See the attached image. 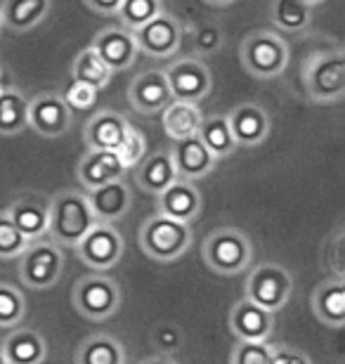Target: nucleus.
<instances>
[{
    "label": "nucleus",
    "instance_id": "11",
    "mask_svg": "<svg viewBox=\"0 0 345 364\" xmlns=\"http://www.w3.org/2000/svg\"><path fill=\"white\" fill-rule=\"evenodd\" d=\"M164 74H166L173 100L196 102V105H199L211 92V85H213L211 69L199 57H180V60H175Z\"/></svg>",
    "mask_w": 345,
    "mask_h": 364
},
{
    "label": "nucleus",
    "instance_id": "2",
    "mask_svg": "<svg viewBox=\"0 0 345 364\" xmlns=\"http://www.w3.org/2000/svg\"><path fill=\"white\" fill-rule=\"evenodd\" d=\"M192 246V228L189 223L175 220L164 213L147 218L139 228V249L152 260L159 263H171L182 258Z\"/></svg>",
    "mask_w": 345,
    "mask_h": 364
},
{
    "label": "nucleus",
    "instance_id": "14",
    "mask_svg": "<svg viewBox=\"0 0 345 364\" xmlns=\"http://www.w3.org/2000/svg\"><path fill=\"white\" fill-rule=\"evenodd\" d=\"M227 123H230L237 147H258V144L267 140L270 130H272L270 114L260 105H255V102L237 105L227 114Z\"/></svg>",
    "mask_w": 345,
    "mask_h": 364
},
{
    "label": "nucleus",
    "instance_id": "15",
    "mask_svg": "<svg viewBox=\"0 0 345 364\" xmlns=\"http://www.w3.org/2000/svg\"><path fill=\"white\" fill-rule=\"evenodd\" d=\"M85 196L95 218L102 223H119L133 208V189L128 187V182L123 178L85 189Z\"/></svg>",
    "mask_w": 345,
    "mask_h": 364
},
{
    "label": "nucleus",
    "instance_id": "26",
    "mask_svg": "<svg viewBox=\"0 0 345 364\" xmlns=\"http://www.w3.org/2000/svg\"><path fill=\"white\" fill-rule=\"evenodd\" d=\"M50 10H53V0H5L0 5V17L5 28L24 33L43 24Z\"/></svg>",
    "mask_w": 345,
    "mask_h": 364
},
{
    "label": "nucleus",
    "instance_id": "39",
    "mask_svg": "<svg viewBox=\"0 0 345 364\" xmlns=\"http://www.w3.org/2000/svg\"><path fill=\"white\" fill-rule=\"evenodd\" d=\"M97 88L90 83H83V81H71L69 88L64 90V102H67V107L71 112H87V109H92L97 105Z\"/></svg>",
    "mask_w": 345,
    "mask_h": 364
},
{
    "label": "nucleus",
    "instance_id": "16",
    "mask_svg": "<svg viewBox=\"0 0 345 364\" xmlns=\"http://www.w3.org/2000/svg\"><path fill=\"white\" fill-rule=\"evenodd\" d=\"M171 156L175 164V173L178 178L185 180H201L213 173L218 159L211 154L208 147L199 140V135H189L173 140L171 144Z\"/></svg>",
    "mask_w": 345,
    "mask_h": 364
},
{
    "label": "nucleus",
    "instance_id": "22",
    "mask_svg": "<svg viewBox=\"0 0 345 364\" xmlns=\"http://www.w3.org/2000/svg\"><path fill=\"white\" fill-rule=\"evenodd\" d=\"M5 364H38L48 358V343L31 326H14L0 346Z\"/></svg>",
    "mask_w": 345,
    "mask_h": 364
},
{
    "label": "nucleus",
    "instance_id": "29",
    "mask_svg": "<svg viewBox=\"0 0 345 364\" xmlns=\"http://www.w3.org/2000/svg\"><path fill=\"white\" fill-rule=\"evenodd\" d=\"M196 135H199V140L206 144L208 151L218 159V161L220 159L232 156L234 149H237V142H234V137H232L230 123H227V114L203 116L199 133Z\"/></svg>",
    "mask_w": 345,
    "mask_h": 364
},
{
    "label": "nucleus",
    "instance_id": "20",
    "mask_svg": "<svg viewBox=\"0 0 345 364\" xmlns=\"http://www.w3.org/2000/svg\"><path fill=\"white\" fill-rule=\"evenodd\" d=\"M7 215L17 225L19 232L28 242L48 235V220H50V199L43 194L26 192L19 199H14L7 208Z\"/></svg>",
    "mask_w": 345,
    "mask_h": 364
},
{
    "label": "nucleus",
    "instance_id": "32",
    "mask_svg": "<svg viewBox=\"0 0 345 364\" xmlns=\"http://www.w3.org/2000/svg\"><path fill=\"white\" fill-rule=\"evenodd\" d=\"M71 74H73V81H83V83H90L95 85L97 90L107 88L114 78V71L107 67V62L95 53L92 46H87L85 50H80L78 57L73 60V67H71Z\"/></svg>",
    "mask_w": 345,
    "mask_h": 364
},
{
    "label": "nucleus",
    "instance_id": "7",
    "mask_svg": "<svg viewBox=\"0 0 345 364\" xmlns=\"http://www.w3.org/2000/svg\"><path fill=\"white\" fill-rule=\"evenodd\" d=\"M121 301L123 294L119 282L102 272L80 277L71 291V303L76 312L92 322H105V319L114 317L121 308Z\"/></svg>",
    "mask_w": 345,
    "mask_h": 364
},
{
    "label": "nucleus",
    "instance_id": "31",
    "mask_svg": "<svg viewBox=\"0 0 345 364\" xmlns=\"http://www.w3.org/2000/svg\"><path fill=\"white\" fill-rule=\"evenodd\" d=\"M28 128V100L17 88H0V135L14 137Z\"/></svg>",
    "mask_w": 345,
    "mask_h": 364
},
{
    "label": "nucleus",
    "instance_id": "21",
    "mask_svg": "<svg viewBox=\"0 0 345 364\" xmlns=\"http://www.w3.org/2000/svg\"><path fill=\"white\" fill-rule=\"evenodd\" d=\"M126 166L114 149H87L85 156L78 161V182L83 189H92L105 185L109 180H119L126 176Z\"/></svg>",
    "mask_w": 345,
    "mask_h": 364
},
{
    "label": "nucleus",
    "instance_id": "18",
    "mask_svg": "<svg viewBox=\"0 0 345 364\" xmlns=\"http://www.w3.org/2000/svg\"><path fill=\"white\" fill-rule=\"evenodd\" d=\"M156 210L182 223L196 220V215L201 213L199 187L194 185V180L175 178L164 192L156 194Z\"/></svg>",
    "mask_w": 345,
    "mask_h": 364
},
{
    "label": "nucleus",
    "instance_id": "40",
    "mask_svg": "<svg viewBox=\"0 0 345 364\" xmlns=\"http://www.w3.org/2000/svg\"><path fill=\"white\" fill-rule=\"evenodd\" d=\"M182 341H185V336H182V329H180V326L171 324V322L159 324L156 329L152 331V343H154V348H156L159 353L175 355V350H180V348H182Z\"/></svg>",
    "mask_w": 345,
    "mask_h": 364
},
{
    "label": "nucleus",
    "instance_id": "5",
    "mask_svg": "<svg viewBox=\"0 0 345 364\" xmlns=\"http://www.w3.org/2000/svg\"><path fill=\"white\" fill-rule=\"evenodd\" d=\"M19 282L31 291H48L62 279L64 251L53 239H31L19 253Z\"/></svg>",
    "mask_w": 345,
    "mask_h": 364
},
{
    "label": "nucleus",
    "instance_id": "44",
    "mask_svg": "<svg viewBox=\"0 0 345 364\" xmlns=\"http://www.w3.org/2000/svg\"><path fill=\"white\" fill-rule=\"evenodd\" d=\"M303 3H307V5H310V7H317V5H322V3H324V0H303Z\"/></svg>",
    "mask_w": 345,
    "mask_h": 364
},
{
    "label": "nucleus",
    "instance_id": "27",
    "mask_svg": "<svg viewBox=\"0 0 345 364\" xmlns=\"http://www.w3.org/2000/svg\"><path fill=\"white\" fill-rule=\"evenodd\" d=\"M161 114H164V130L171 140L196 135L203 119V112L196 102H182V100H171Z\"/></svg>",
    "mask_w": 345,
    "mask_h": 364
},
{
    "label": "nucleus",
    "instance_id": "25",
    "mask_svg": "<svg viewBox=\"0 0 345 364\" xmlns=\"http://www.w3.org/2000/svg\"><path fill=\"white\" fill-rule=\"evenodd\" d=\"M312 310L322 324L341 329L345 324V284L341 277L322 282L312 294Z\"/></svg>",
    "mask_w": 345,
    "mask_h": 364
},
{
    "label": "nucleus",
    "instance_id": "6",
    "mask_svg": "<svg viewBox=\"0 0 345 364\" xmlns=\"http://www.w3.org/2000/svg\"><path fill=\"white\" fill-rule=\"evenodd\" d=\"M239 57L253 78L267 81V78H277L286 69L291 50L289 43L275 31H253L241 41Z\"/></svg>",
    "mask_w": 345,
    "mask_h": 364
},
{
    "label": "nucleus",
    "instance_id": "4",
    "mask_svg": "<svg viewBox=\"0 0 345 364\" xmlns=\"http://www.w3.org/2000/svg\"><path fill=\"white\" fill-rule=\"evenodd\" d=\"M303 85L307 97L317 105H336L345 95V57L341 48L322 50L305 60Z\"/></svg>",
    "mask_w": 345,
    "mask_h": 364
},
{
    "label": "nucleus",
    "instance_id": "9",
    "mask_svg": "<svg viewBox=\"0 0 345 364\" xmlns=\"http://www.w3.org/2000/svg\"><path fill=\"white\" fill-rule=\"evenodd\" d=\"M76 256L83 265H87L90 270H112L114 265H119V260L123 258V237L121 232L114 228V223H102L97 220L90 230L80 237V242L73 246Z\"/></svg>",
    "mask_w": 345,
    "mask_h": 364
},
{
    "label": "nucleus",
    "instance_id": "34",
    "mask_svg": "<svg viewBox=\"0 0 345 364\" xmlns=\"http://www.w3.org/2000/svg\"><path fill=\"white\" fill-rule=\"evenodd\" d=\"M26 317L24 294L12 284L0 282V329H12Z\"/></svg>",
    "mask_w": 345,
    "mask_h": 364
},
{
    "label": "nucleus",
    "instance_id": "13",
    "mask_svg": "<svg viewBox=\"0 0 345 364\" xmlns=\"http://www.w3.org/2000/svg\"><path fill=\"white\" fill-rule=\"evenodd\" d=\"M92 50L97 53L102 60L107 62V67L114 71H126L135 64L139 48L135 43V36L130 28L116 24L107 26L92 38Z\"/></svg>",
    "mask_w": 345,
    "mask_h": 364
},
{
    "label": "nucleus",
    "instance_id": "36",
    "mask_svg": "<svg viewBox=\"0 0 345 364\" xmlns=\"http://www.w3.org/2000/svg\"><path fill=\"white\" fill-rule=\"evenodd\" d=\"M28 239L21 235L7 210H0V258H17L21 251L26 249Z\"/></svg>",
    "mask_w": 345,
    "mask_h": 364
},
{
    "label": "nucleus",
    "instance_id": "12",
    "mask_svg": "<svg viewBox=\"0 0 345 364\" xmlns=\"http://www.w3.org/2000/svg\"><path fill=\"white\" fill-rule=\"evenodd\" d=\"M73 121V112L67 107L62 95L57 92H41L28 100V128L36 133L55 140L69 133Z\"/></svg>",
    "mask_w": 345,
    "mask_h": 364
},
{
    "label": "nucleus",
    "instance_id": "23",
    "mask_svg": "<svg viewBox=\"0 0 345 364\" xmlns=\"http://www.w3.org/2000/svg\"><path fill=\"white\" fill-rule=\"evenodd\" d=\"M178 178L171 149H159L154 154H144L142 161L135 166V182L147 194H161L171 182Z\"/></svg>",
    "mask_w": 345,
    "mask_h": 364
},
{
    "label": "nucleus",
    "instance_id": "28",
    "mask_svg": "<svg viewBox=\"0 0 345 364\" xmlns=\"http://www.w3.org/2000/svg\"><path fill=\"white\" fill-rule=\"evenodd\" d=\"M73 360L78 364H123L128 358L119 338L109 333H92L76 348Z\"/></svg>",
    "mask_w": 345,
    "mask_h": 364
},
{
    "label": "nucleus",
    "instance_id": "8",
    "mask_svg": "<svg viewBox=\"0 0 345 364\" xmlns=\"http://www.w3.org/2000/svg\"><path fill=\"white\" fill-rule=\"evenodd\" d=\"M293 294V277L279 263H260L246 277V296L270 312L284 310Z\"/></svg>",
    "mask_w": 345,
    "mask_h": 364
},
{
    "label": "nucleus",
    "instance_id": "17",
    "mask_svg": "<svg viewBox=\"0 0 345 364\" xmlns=\"http://www.w3.org/2000/svg\"><path fill=\"white\" fill-rule=\"evenodd\" d=\"M171 100H173V95H171V88H168L166 74L159 69L139 74L137 78H133V83H130V88H128L130 107H133L137 114H144V116L161 114Z\"/></svg>",
    "mask_w": 345,
    "mask_h": 364
},
{
    "label": "nucleus",
    "instance_id": "45",
    "mask_svg": "<svg viewBox=\"0 0 345 364\" xmlns=\"http://www.w3.org/2000/svg\"><path fill=\"white\" fill-rule=\"evenodd\" d=\"M0 364H5V358H3V353H0Z\"/></svg>",
    "mask_w": 345,
    "mask_h": 364
},
{
    "label": "nucleus",
    "instance_id": "41",
    "mask_svg": "<svg viewBox=\"0 0 345 364\" xmlns=\"http://www.w3.org/2000/svg\"><path fill=\"white\" fill-rule=\"evenodd\" d=\"M312 358L298 348L291 346H272V364H310Z\"/></svg>",
    "mask_w": 345,
    "mask_h": 364
},
{
    "label": "nucleus",
    "instance_id": "24",
    "mask_svg": "<svg viewBox=\"0 0 345 364\" xmlns=\"http://www.w3.org/2000/svg\"><path fill=\"white\" fill-rule=\"evenodd\" d=\"M130 121L119 112H97L90 121L85 123L83 137L87 149H116L123 140Z\"/></svg>",
    "mask_w": 345,
    "mask_h": 364
},
{
    "label": "nucleus",
    "instance_id": "33",
    "mask_svg": "<svg viewBox=\"0 0 345 364\" xmlns=\"http://www.w3.org/2000/svg\"><path fill=\"white\" fill-rule=\"evenodd\" d=\"M159 12H164V0H123L116 10L119 24L135 31L149 19L156 17Z\"/></svg>",
    "mask_w": 345,
    "mask_h": 364
},
{
    "label": "nucleus",
    "instance_id": "38",
    "mask_svg": "<svg viewBox=\"0 0 345 364\" xmlns=\"http://www.w3.org/2000/svg\"><path fill=\"white\" fill-rule=\"evenodd\" d=\"M225 43V33L223 28L213 21H206V24H199L194 26L192 31V46H194V53L196 57H208V55H216Z\"/></svg>",
    "mask_w": 345,
    "mask_h": 364
},
{
    "label": "nucleus",
    "instance_id": "46",
    "mask_svg": "<svg viewBox=\"0 0 345 364\" xmlns=\"http://www.w3.org/2000/svg\"><path fill=\"white\" fill-rule=\"evenodd\" d=\"M3 28H5V26H3V17H0V31H3Z\"/></svg>",
    "mask_w": 345,
    "mask_h": 364
},
{
    "label": "nucleus",
    "instance_id": "42",
    "mask_svg": "<svg viewBox=\"0 0 345 364\" xmlns=\"http://www.w3.org/2000/svg\"><path fill=\"white\" fill-rule=\"evenodd\" d=\"M83 3L90 7L92 12H100V14H107V17H112L119 10V5L123 0H83Z\"/></svg>",
    "mask_w": 345,
    "mask_h": 364
},
{
    "label": "nucleus",
    "instance_id": "43",
    "mask_svg": "<svg viewBox=\"0 0 345 364\" xmlns=\"http://www.w3.org/2000/svg\"><path fill=\"white\" fill-rule=\"evenodd\" d=\"M203 3H208L213 7H230L232 3H237V0H203Z\"/></svg>",
    "mask_w": 345,
    "mask_h": 364
},
{
    "label": "nucleus",
    "instance_id": "37",
    "mask_svg": "<svg viewBox=\"0 0 345 364\" xmlns=\"http://www.w3.org/2000/svg\"><path fill=\"white\" fill-rule=\"evenodd\" d=\"M114 151L119 154V159L126 168H135V166L142 161V156L147 154V140H144L142 130H137L133 123H130L126 135H123V140L119 142V147Z\"/></svg>",
    "mask_w": 345,
    "mask_h": 364
},
{
    "label": "nucleus",
    "instance_id": "35",
    "mask_svg": "<svg viewBox=\"0 0 345 364\" xmlns=\"http://www.w3.org/2000/svg\"><path fill=\"white\" fill-rule=\"evenodd\" d=\"M232 364H272V346L267 341H237L230 353Z\"/></svg>",
    "mask_w": 345,
    "mask_h": 364
},
{
    "label": "nucleus",
    "instance_id": "10",
    "mask_svg": "<svg viewBox=\"0 0 345 364\" xmlns=\"http://www.w3.org/2000/svg\"><path fill=\"white\" fill-rule=\"evenodd\" d=\"M139 53L154 57V60H168L182 46V24L171 12H159L156 17L133 31Z\"/></svg>",
    "mask_w": 345,
    "mask_h": 364
},
{
    "label": "nucleus",
    "instance_id": "19",
    "mask_svg": "<svg viewBox=\"0 0 345 364\" xmlns=\"http://www.w3.org/2000/svg\"><path fill=\"white\" fill-rule=\"evenodd\" d=\"M230 329L237 341H270L275 331V312L241 298L232 305Z\"/></svg>",
    "mask_w": 345,
    "mask_h": 364
},
{
    "label": "nucleus",
    "instance_id": "1",
    "mask_svg": "<svg viewBox=\"0 0 345 364\" xmlns=\"http://www.w3.org/2000/svg\"><path fill=\"white\" fill-rule=\"evenodd\" d=\"M95 223L97 218L80 189H62L50 199L48 235L62 249H73Z\"/></svg>",
    "mask_w": 345,
    "mask_h": 364
},
{
    "label": "nucleus",
    "instance_id": "3",
    "mask_svg": "<svg viewBox=\"0 0 345 364\" xmlns=\"http://www.w3.org/2000/svg\"><path fill=\"white\" fill-rule=\"evenodd\" d=\"M201 256L216 274H241L253 263V244L237 228H216L203 239Z\"/></svg>",
    "mask_w": 345,
    "mask_h": 364
},
{
    "label": "nucleus",
    "instance_id": "30",
    "mask_svg": "<svg viewBox=\"0 0 345 364\" xmlns=\"http://www.w3.org/2000/svg\"><path fill=\"white\" fill-rule=\"evenodd\" d=\"M312 7L303 0H272L270 5V24L284 33H300L310 26Z\"/></svg>",
    "mask_w": 345,
    "mask_h": 364
}]
</instances>
